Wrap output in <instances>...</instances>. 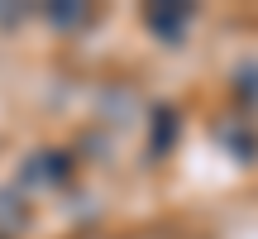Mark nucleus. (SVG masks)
<instances>
[{
	"label": "nucleus",
	"instance_id": "nucleus-5",
	"mask_svg": "<svg viewBox=\"0 0 258 239\" xmlns=\"http://www.w3.org/2000/svg\"><path fill=\"white\" fill-rule=\"evenodd\" d=\"M48 19H57V24H77V19H86V10H77V5H48Z\"/></svg>",
	"mask_w": 258,
	"mask_h": 239
},
{
	"label": "nucleus",
	"instance_id": "nucleus-2",
	"mask_svg": "<svg viewBox=\"0 0 258 239\" xmlns=\"http://www.w3.org/2000/svg\"><path fill=\"white\" fill-rule=\"evenodd\" d=\"M24 225H29V206H24V196H19V192H0V239L24 234Z\"/></svg>",
	"mask_w": 258,
	"mask_h": 239
},
{
	"label": "nucleus",
	"instance_id": "nucleus-3",
	"mask_svg": "<svg viewBox=\"0 0 258 239\" xmlns=\"http://www.w3.org/2000/svg\"><path fill=\"white\" fill-rule=\"evenodd\" d=\"M67 167H72V163H67L62 153H34V158L24 163V177H29V182L53 187V182H62V177H67Z\"/></svg>",
	"mask_w": 258,
	"mask_h": 239
},
{
	"label": "nucleus",
	"instance_id": "nucleus-4",
	"mask_svg": "<svg viewBox=\"0 0 258 239\" xmlns=\"http://www.w3.org/2000/svg\"><path fill=\"white\" fill-rule=\"evenodd\" d=\"M234 96H239L249 110H258V63H244L239 77H234Z\"/></svg>",
	"mask_w": 258,
	"mask_h": 239
},
{
	"label": "nucleus",
	"instance_id": "nucleus-1",
	"mask_svg": "<svg viewBox=\"0 0 258 239\" xmlns=\"http://www.w3.org/2000/svg\"><path fill=\"white\" fill-rule=\"evenodd\" d=\"M186 24H191V5H153L148 10V29H153L158 38H167V43H182Z\"/></svg>",
	"mask_w": 258,
	"mask_h": 239
}]
</instances>
